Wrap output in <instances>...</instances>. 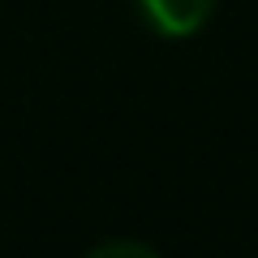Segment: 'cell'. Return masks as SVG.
<instances>
[{
  "label": "cell",
  "mask_w": 258,
  "mask_h": 258,
  "mask_svg": "<svg viewBox=\"0 0 258 258\" xmlns=\"http://www.w3.org/2000/svg\"><path fill=\"white\" fill-rule=\"evenodd\" d=\"M220 0H138V13L155 35L164 39H185L194 30H203L207 18L215 13Z\"/></svg>",
  "instance_id": "6da1fadb"
},
{
  "label": "cell",
  "mask_w": 258,
  "mask_h": 258,
  "mask_svg": "<svg viewBox=\"0 0 258 258\" xmlns=\"http://www.w3.org/2000/svg\"><path fill=\"white\" fill-rule=\"evenodd\" d=\"M91 254H95V258H120V254H129V258H151V254H155V245H147V241H103V245H95Z\"/></svg>",
  "instance_id": "7a4b0ae2"
}]
</instances>
